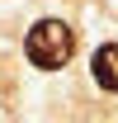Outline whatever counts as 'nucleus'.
Wrapping results in <instances>:
<instances>
[{
    "instance_id": "1",
    "label": "nucleus",
    "mask_w": 118,
    "mask_h": 123,
    "mask_svg": "<svg viewBox=\"0 0 118 123\" xmlns=\"http://www.w3.org/2000/svg\"><path fill=\"white\" fill-rule=\"evenodd\" d=\"M29 62L38 71H61L76 52V29L71 24H61V19H43V24H33L29 29Z\"/></svg>"
},
{
    "instance_id": "2",
    "label": "nucleus",
    "mask_w": 118,
    "mask_h": 123,
    "mask_svg": "<svg viewBox=\"0 0 118 123\" xmlns=\"http://www.w3.org/2000/svg\"><path fill=\"white\" fill-rule=\"evenodd\" d=\"M90 71H94V80H99V90H113L118 95V43H104L99 52H94V62H90Z\"/></svg>"
}]
</instances>
